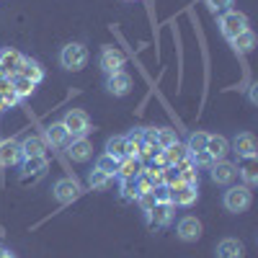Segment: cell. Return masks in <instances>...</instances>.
<instances>
[{
	"label": "cell",
	"mask_w": 258,
	"mask_h": 258,
	"mask_svg": "<svg viewBox=\"0 0 258 258\" xmlns=\"http://www.w3.org/2000/svg\"><path fill=\"white\" fill-rule=\"evenodd\" d=\"M3 253H6V248H0V258H3Z\"/></svg>",
	"instance_id": "cell-44"
},
{
	"label": "cell",
	"mask_w": 258,
	"mask_h": 258,
	"mask_svg": "<svg viewBox=\"0 0 258 258\" xmlns=\"http://www.w3.org/2000/svg\"><path fill=\"white\" fill-rule=\"evenodd\" d=\"M106 91H109L111 96H116V98H121V96H126L129 91H132V78H129L124 70L106 75Z\"/></svg>",
	"instance_id": "cell-13"
},
{
	"label": "cell",
	"mask_w": 258,
	"mask_h": 258,
	"mask_svg": "<svg viewBox=\"0 0 258 258\" xmlns=\"http://www.w3.org/2000/svg\"><path fill=\"white\" fill-rule=\"evenodd\" d=\"M73 137H70V132L64 129V124L62 121H52L49 126H47V132H44V142H49L52 147H64Z\"/></svg>",
	"instance_id": "cell-14"
},
{
	"label": "cell",
	"mask_w": 258,
	"mask_h": 258,
	"mask_svg": "<svg viewBox=\"0 0 258 258\" xmlns=\"http://www.w3.org/2000/svg\"><path fill=\"white\" fill-rule=\"evenodd\" d=\"M24 163V181L29 178V176H41L47 170V155H39V158H24L21 160Z\"/></svg>",
	"instance_id": "cell-26"
},
{
	"label": "cell",
	"mask_w": 258,
	"mask_h": 258,
	"mask_svg": "<svg viewBox=\"0 0 258 258\" xmlns=\"http://www.w3.org/2000/svg\"><path fill=\"white\" fill-rule=\"evenodd\" d=\"M6 109H8V106H6V98H3V96H0V114H3Z\"/></svg>",
	"instance_id": "cell-41"
},
{
	"label": "cell",
	"mask_w": 258,
	"mask_h": 258,
	"mask_svg": "<svg viewBox=\"0 0 258 258\" xmlns=\"http://www.w3.org/2000/svg\"><path fill=\"white\" fill-rule=\"evenodd\" d=\"M217 258H245V245L238 238H225L217 243Z\"/></svg>",
	"instance_id": "cell-15"
},
{
	"label": "cell",
	"mask_w": 258,
	"mask_h": 258,
	"mask_svg": "<svg viewBox=\"0 0 258 258\" xmlns=\"http://www.w3.org/2000/svg\"><path fill=\"white\" fill-rule=\"evenodd\" d=\"M121 197H124L126 202H137V199H140V191H137V181H135V178L121 181Z\"/></svg>",
	"instance_id": "cell-31"
},
{
	"label": "cell",
	"mask_w": 258,
	"mask_h": 258,
	"mask_svg": "<svg viewBox=\"0 0 258 258\" xmlns=\"http://www.w3.org/2000/svg\"><path fill=\"white\" fill-rule=\"evenodd\" d=\"M207 140H209V132H194V135L188 137V142H186L188 155H194V153H199V150H204V147H207Z\"/></svg>",
	"instance_id": "cell-29"
},
{
	"label": "cell",
	"mask_w": 258,
	"mask_h": 258,
	"mask_svg": "<svg viewBox=\"0 0 258 258\" xmlns=\"http://www.w3.org/2000/svg\"><path fill=\"white\" fill-rule=\"evenodd\" d=\"M64 147H68V158L73 163H85V160H91V155H93V145L85 137H73Z\"/></svg>",
	"instance_id": "cell-12"
},
{
	"label": "cell",
	"mask_w": 258,
	"mask_h": 258,
	"mask_svg": "<svg viewBox=\"0 0 258 258\" xmlns=\"http://www.w3.org/2000/svg\"><path fill=\"white\" fill-rule=\"evenodd\" d=\"M59 64L64 70H83L85 64H88V49H85V44H80V41H70V44H64L62 52H59Z\"/></svg>",
	"instance_id": "cell-1"
},
{
	"label": "cell",
	"mask_w": 258,
	"mask_h": 258,
	"mask_svg": "<svg viewBox=\"0 0 258 258\" xmlns=\"http://www.w3.org/2000/svg\"><path fill=\"white\" fill-rule=\"evenodd\" d=\"M21 62H24V54L16 52V49H6V52H0V64H3V70H6V78L18 73Z\"/></svg>",
	"instance_id": "cell-22"
},
{
	"label": "cell",
	"mask_w": 258,
	"mask_h": 258,
	"mask_svg": "<svg viewBox=\"0 0 258 258\" xmlns=\"http://www.w3.org/2000/svg\"><path fill=\"white\" fill-rule=\"evenodd\" d=\"M44 150H47V142L41 137H26L21 142V155L24 158H39V155H44Z\"/></svg>",
	"instance_id": "cell-24"
},
{
	"label": "cell",
	"mask_w": 258,
	"mask_h": 258,
	"mask_svg": "<svg viewBox=\"0 0 258 258\" xmlns=\"http://www.w3.org/2000/svg\"><path fill=\"white\" fill-rule=\"evenodd\" d=\"M24 160L21 155V142L18 140H0V168H11L16 163Z\"/></svg>",
	"instance_id": "cell-11"
},
{
	"label": "cell",
	"mask_w": 258,
	"mask_h": 258,
	"mask_svg": "<svg viewBox=\"0 0 258 258\" xmlns=\"http://www.w3.org/2000/svg\"><path fill=\"white\" fill-rule=\"evenodd\" d=\"M232 153H238V158H245V160H253L258 155V142L250 132H240L238 137L232 140Z\"/></svg>",
	"instance_id": "cell-10"
},
{
	"label": "cell",
	"mask_w": 258,
	"mask_h": 258,
	"mask_svg": "<svg viewBox=\"0 0 258 258\" xmlns=\"http://www.w3.org/2000/svg\"><path fill=\"white\" fill-rule=\"evenodd\" d=\"M238 173L245 178V186H248V188L258 183V173H255V165H253V160H248L243 168H238Z\"/></svg>",
	"instance_id": "cell-33"
},
{
	"label": "cell",
	"mask_w": 258,
	"mask_h": 258,
	"mask_svg": "<svg viewBox=\"0 0 258 258\" xmlns=\"http://www.w3.org/2000/svg\"><path fill=\"white\" fill-rule=\"evenodd\" d=\"M173 204H155L153 212L147 214V220L150 225H155V227H168L170 222H173Z\"/></svg>",
	"instance_id": "cell-16"
},
{
	"label": "cell",
	"mask_w": 258,
	"mask_h": 258,
	"mask_svg": "<svg viewBox=\"0 0 258 258\" xmlns=\"http://www.w3.org/2000/svg\"><path fill=\"white\" fill-rule=\"evenodd\" d=\"M3 258H16V255H13L11 250H6V253H3Z\"/></svg>",
	"instance_id": "cell-43"
},
{
	"label": "cell",
	"mask_w": 258,
	"mask_h": 258,
	"mask_svg": "<svg viewBox=\"0 0 258 258\" xmlns=\"http://www.w3.org/2000/svg\"><path fill=\"white\" fill-rule=\"evenodd\" d=\"M202 222L194 217V214H186V217H181L178 220V225H176V235H178V240H183V243H197L199 238H202Z\"/></svg>",
	"instance_id": "cell-6"
},
{
	"label": "cell",
	"mask_w": 258,
	"mask_h": 258,
	"mask_svg": "<svg viewBox=\"0 0 258 258\" xmlns=\"http://www.w3.org/2000/svg\"><path fill=\"white\" fill-rule=\"evenodd\" d=\"M18 75H24V78H29L34 85H39L41 80H44V68H41L36 59L24 57V62H21V68H18Z\"/></svg>",
	"instance_id": "cell-19"
},
{
	"label": "cell",
	"mask_w": 258,
	"mask_h": 258,
	"mask_svg": "<svg viewBox=\"0 0 258 258\" xmlns=\"http://www.w3.org/2000/svg\"><path fill=\"white\" fill-rule=\"evenodd\" d=\"M62 124L70 132V137H85L91 132V119H88V114L80 111V109H70L68 114L62 116Z\"/></svg>",
	"instance_id": "cell-4"
},
{
	"label": "cell",
	"mask_w": 258,
	"mask_h": 258,
	"mask_svg": "<svg viewBox=\"0 0 258 258\" xmlns=\"http://www.w3.org/2000/svg\"><path fill=\"white\" fill-rule=\"evenodd\" d=\"M106 155H111V158H116V160L129 158L126 137H124V135H116V137H109V140H106Z\"/></svg>",
	"instance_id": "cell-21"
},
{
	"label": "cell",
	"mask_w": 258,
	"mask_h": 258,
	"mask_svg": "<svg viewBox=\"0 0 258 258\" xmlns=\"http://www.w3.org/2000/svg\"><path fill=\"white\" fill-rule=\"evenodd\" d=\"M96 168H98V170H103L106 176H111V178H114V176H116V170H119V160L103 153V155L96 160Z\"/></svg>",
	"instance_id": "cell-28"
},
{
	"label": "cell",
	"mask_w": 258,
	"mask_h": 258,
	"mask_svg": "<svg viewBox=\"0 0 258 258\" xmlns=\"http://www.w3.org/2000/svg\"><path fill=\"white\" fill-rule=\"evenodd\" d=\"M0 96H3L6 98V106H8V109H11V106H16L21 98L13 93V88H11V83H8V78L6 80H0Z\"/></svg>",
	"instance_id": "cell-34"
},
{
	"label": "cell",
	"mask_w": 258,
	"mask_h": 258,
	"mask_svg": "<svg viewBox=\"0 0 258 258\" xmlns=\"http://www.w3.org/2000/svg\"><path fill=\"white\" fill-rule=\"evenodd\" d=\"M52 197L59 202V204H70L80 197V183L70 176H64V178H57L54 186H52Z\"/></svg>",
	"instance_id": "cell-5"
},
{
	"label": "cell",
	"mask_w": 258,
	"mask_h": 258,
	"mask_svg": "<svg viewBox=\"0 0 258 258\" xmlns=\"http://www.w3.org/2000/svg\"><path fill=\"white\" fill-rule=\"evenodd\" d=\"M248 29V16L238 13V11H225L220 16V31L225 39H235L238 34H243Z\"/></svg>",
	"instance_id": "cell-3"
},
{
	"label": "cell",
	"mask_w": 258,
	"mask_h": 258,
	"mask_svg": "<svg viewBox=\"0 0 258 258\" xmlns=\"http://www.w3.org/2000/svg\"><path fill=\"white\" fill-rule=\"evenodd\" d=\"M8 83H11V88H13V93L21 98V101H24V98H31L34 96V88H36V85L29 80V78H24V75H8Z\"/></svg>",
	"instance_id": "cell-18"
},
{
	"label": "cell",
	"mask_w": 258,
	"mask_h": 258,
	"mask_svg": "<svg viewBox=\"0 0 258 258\" xmlns=\"http://www.w3.org/2000/svg\"><path fill=\"white\" fill-rule=\"evenodd\" d=\"M116 176H121V181L142 176V163H140V158H124V160H119Z\"/></svg>",
	"instance_id": "cell-23"
},
{
	"label": "cell",
	"mask_w": 258,
	"mask_h": 258,
	"mask_svg": "<svg viewBox=\"0 0 258 258\" xmlns=\"http://www.w3.org/2000/svg\"><path fill=\"white\" fill-rule=\"evenodd\" d=\"M204 150H207L214 160H225V155L230 153V142H227V137H222V135H209Z\"/></svg>",
	"instance_id": "cell-17"
},
{
	"label": "cell",
	"mask_w": 258,
	"mask_h": 258,
	"mask_svg": "<svg viewBox=\"0 0 258 258\" xmlns=\"http://www.w3.org/2000/svg\"><path fill=\"white\" fill-rule=\"evenodd\" d=\"M98 64H101V70H103L106 75L121 73V70H124V64H126V57H124L119 49H114V47H106V49H101Z\"/></svg>",
	"instance_id": "cell-8"
},
{
	"label": "cell",
	"mask_w": 258,
	"mask_h": 258,
	"mask_svg": "<svg viewBox=\"0 0 258 258\" xmlns=\"http://www.w3.org/2000/svg\"><path fill=\"white\" fill-rule=\"evenodd\" d=\"M248 98H250V103H258V85L255 83L248 88Z\"/></svg>",
	"instance_id": "cell-40"
},
{
	"label": "cell",
	"mask_w": 258,
	"mask_h": 258,
	"mask_svg": "<svg viewBox=\"0 0 258 258\" xmlns=\"http://www.w3.org/2000/svg\"><path fill=\"white\" fill-rule=\"evenodd\" d=\"M176 183H181V170H178V165H163V186L173 188Z\"/></svg>",
	"instance_id": "cell-30"
},
{
	"label": "cell",
	"mask_w": 258,
	"mask_h": 258,
	"mask_svg": "<svg viewBox=\"0 0 258 258\" xmlns=\"http://www.w3.org/2000/svg\"><path fill=\"white\" fill-rule=\"evenodd\" d=\"M222 204H225V209H227V212L240 214V212L250 209V204H253V194H250V188H248V186H232V188H227V191H225Z\"/></svg>",
	"instance_id": "cell-2"
},
{
	"label": "cell",
	"mask_w": 258,
	"mask_h": 258,
	"mask_svg": "<svg viewBox=\"0 0 258 258\" xmlns=\"http://www.w3.org/2000/svg\"><path fill=\"white\" fill-rule=\"evenodd\" d=\"M142 132V142L145 147H158V129L155 126H147V129H140ZM163 150V147H160Z\"/></svg>",
	"instance_id": "cell-36"
},
{
	"label": "cell",
	"mask_w": 258,
	"mask_h": 258,
	"mask_svg": "<svg viewBox=\"0 0 258 258\" xmlns=\"http://www.w3.org/2000/svg\"><path fill=\"white\" fill-rule=\"evenodd\" d=\"M0 80H6V70H3V64H0Z\"/></svg>",
	"instance_id": "cell-42"
},
{
	"label": "cell",
	"mask_w": 258,
	"mask_h": 258,
	"mask_svg": "<svg viewBox=\"0 0 258 258\" xmlns=\"http://www.w3.org/2000/svg\"><path fill=\"white\" fill-rule=\"evenodd\" d=\"M209 168H212V181L220 186H230L235 181V176H238V165L230 160H214Z\"/></svg>",
	"instance_id": "cell-9"
},
{
	"label": "cell",
	"mask_w": 258,
	"mask_h": 258,
	"mask_svg": "<svg viewBox=\"0 0 258 258\" xmlns=\"http://www.w3.org/2000/svg\"><path fill=\"white\" fill-rule=\"evenodd\" d=\"M153 197H155V202H158V204H170V188L160 183V186H155V188H153Z\"/></svg>",
	"instance_id": "cell-37"
},
{
	"label": "cell",
	"mask_w": 258,
	"mask_h": 258,
	"mask_svg": "<svg viewBox=\"0 0 258 258\" xmlns=\"http://www.w3.org/2000/svg\"><path fill=\"white\" fill-rule=\"evenodd\" d=\"M204 3L209 6L212 13H225V11H232L235 0H204Z\"/></svg>",
	"instance_id": "cell-35"
},
{
	"label": "cell",
	"mask_w": 258,
	"mask_h": 258,
	"mask_svg": "<svg viewBox=\"0 0 258 258\" xmlns=\"http://www.w3.org/2000/svg\"><path fill=\"white\" fill-rule=\"evenodd\" d=\"M199 199V186L194 183H176L170 188V204L173 207H191Z\"/></svg>",
	"instance_id": "cell-7"
},
{
	"label": "cell",
	"mask_w": 258,
	"mask_h": 258,
	"mask_svg": "<svg viewBox=\"0 0 258 258\" xmlns=\"http://www.w3.org/2000/svg\"><path fill=\"white\" fill-rule=\"evenodd\" d=\"M178 142V137H176V132L173 129H168V126H163V129H158V147H170V145H176Z\"/></svg>",
	"instance_id": "cell-32"
},
{
	"label": "cell",
	"mask_w": 258,
	"mask_h": 258,
	"mask_svg": "<svg viewBox=\"0 0 258 258\" xmlns=\"http://www.w3.org/2000/svg\"><path fill=\"white\" fill-rule=\"evenodd\" d=\"M109 183H111V176H106L103 170H98V168H93L88 173V188L91 191H103Z\"/></svg>",
	"instance_id": "cell-27"
},
{
	"label": "cell",
	"mask_w": 258,
	"mask_h": 258,
	"mask_svg": "<svg viewBox=\"0 0 258 258\" xmlns=\"http://www.w3.org/2000/svg\"><path fill=\"white\" fill-rule=\"evenodd\" d=\"M230 44H232V49L238 52V54H248V52L255 47V34H253L250 29H245L243 34H238L235 39H230Z\"/></svg>",
	"instance_id": "cell-25"
},
{
	"label": "cell",
	"mask_w": 258,
	"mask_h": 258,
	"mask_svg": "<svg viewBox=\"0 0 258 258\" xmlns=\"http://www.w3.org/2000/svg\"><path fill=\"white\" fill-rule=\"evenodd\" d=\"M137 202H140V207H142L145 214H150V212H153V207L158 204L155 197H153V191H150V194H140V199H137Z\"/></svg>",
	"instance_id": "cell-38"
},
{
	"label": "cell",
	"mask_w": 258,
	"mask_h": 258,
	"mask_svg": "<svg viewBox=\"0 0 258 258\" xmlns=\"http://www.w3.org/2000/svg\"><path fill=\"white\" fill-rule=\"evenodd\" d=\"M188 158H191V155H188V147L181 145V142H176V145H170V147L163 150V160H165V165H181V163L188 160Z\"/></svg>",
	"instance_id": "cell-20"
},
{
	"label": "cell",
	"mask_w": 258,
	"mask_h": 258,
	"mask_svg": "<svg viewBox=\"0 0 258 258\" xmlns=\"http://www.w3.org/2000/svg\"><path fill=\"white\" fill-rule=\"evenodd\" d=\"M191 163L197 165V168H199V165H212L214 158L207 153V150H199V153H194V155H191Z\"/></svg>",
	"instance_id": "cell-39"
}]
</instances>
